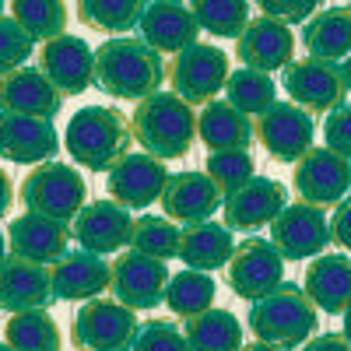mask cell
<instances>
[{
	"mask_svg": "<svg viewBox=\"0 0 351 351\" xmlns=\"http://www.w3.org/2000/svg\"><path fill=\"white\" fill-rule=\"evenodd\" d=\"M165 67L169 64L162 60V53H155L148 43H141V36L109 39L95 49V84L106 95L123 102H144L158 95Z\"/></svg>",
	"mask_w": 351,
	"mask_h": 351,
	"instance_id": "obj_1",
	"label": "cell"
},
{
	"mask_svg": "<svg viewBox=\"0 0 351 351\" xmlns=\"http://www.w3.org/2000/svg\"><path fill=\"white\" fill-rule=\"evenodd\" d=\"M130 120L116 106H84L71 116L64 148L67 155L92 169V172H112L127 155H130Z\"/></svg>",
	"mask_w": 351,
	"mask_h": 351,
	"instance_id": "obj_2",
	"label": "cell"
},
{
	"mask_svg": "<svg viewBox=\"0 0 351 351\" xmlns=\"http://www.w3.org/2000/svg\"><path fill=\"white\" fill-rule=\"evenodd\" d=\"M130 134L144 148V155H152L158 162L183 158L197 137V112L180 95L158 92L152 99L137 102L130 116Z\"/></svg>",
	"mask_w": 351,
	"mask_h": 351,
	"instance_id": "obj_3",
	"label": "cell"
},
{
	"mask_svg": "<svg viewBox=\"0 0 351 351\" xmlns=\"http://www.w3.org/2000/svg\"><path fill=\"white\" fill-rule=\"evenodd\" d=\"M250 330L260 344H271L278 351L302 348L316 334V306L299 285H278L271 295L250 306Z\"/></svg>",
	"mask_w": 351,
	"mask_h": 351,
	"instance_id": "obj_4",
	"label": "cell"
},
{
	"mask_svg": "<svg viewBox=\"0 0 351 351\" xmlns=\"http://www.w3.org/2000/svg\"><path fill=\"white\" fill-rule=\"evenodd\" d=\"M18 197H21V204L32 215H43V218H53L60 225H71L81 215V208L88 204V186H84V176L74 165L46 162V165H36L21 180Z\"/></svg>",
	"mask_w": 351,
	"mask_h": 351,
	"instance_id": "obj_5",
	"label": "cell"
},
{
	"mask_svg": "<svg viewBox=\"0 0 351 351\" xmlns=\"http://www.w3.org/2000/svg\"><path fill=\"white\" fill-rule=\"evenodd\" d=\"M165 81L172 84V95H180L186 106H208L228 81V53L211 43H193L172 56Z\"/></svg>",
	"mask_w": 351,
	"mask_h": 351,
	"instance_id": "obj_6",
	"label": "cell"
},
{
	"mask_svg": "<svg viewBox=\"0 0 351 351\" xmlns=\"http://www.w3.org/2000/svg\"><path fill=\"white\" fill-rule=\"evenodd\" d=\"M137 330L134 309L116 299H92L71 319V344L77 351H130Z\"/></svg>",
	"mask_w": 351,
	"mask_h": 351,
	"instance_id": "obj_7",
	"label": "cell"
},
{
	"mask_svg": "<svg viewBox=\"0 0 351 351\" xmlns=\"http://www.w3.org/2000/svg\"><path fill=\"white\" fill-rule=\"evenodd\" d=\"M253 137L274 162L295 165L316 148V123L306 109L291 102H274L260 120H253Z\"/></svg>",
	"mask_w": 351,
	"mask_h": 351,
	"instance_id": "obj_8",
	"label": "cell"
},
{
	"mask_svg": "<svg viewBox=\"0 0 351 351\" xmlns=\"http://www.w3.org/2000/svg\"><path fill=\"white\" fill-rule=\"evenodd\" d=\"M225 281L236 299L260 302L278 285H285V260L271 246V239H243V243H236V253L228 260Z\"/></svg>",
	"mask_w": 351,
	"mask_h": 351,
	"instance_id": "obj_9",
	"label": "cell"
},
{
	"mask_svg": "<svg viewBox=\"0 0 351 351\" xmlns=\"http://www.w3.org/2000/svg\"><path fill=\"white\" fill-rule=\"evenodd\" d=\"M271 246L281 260H316L330 246V218L313 204H288L271 221Z\"/></svg>",
	"mask_w": 351,
	"mask_h": 351,
	"instance_id": "obj_10",
	"label": "cell"
},
{
	"mask_svg": "<svg viewBox=\"0 0 351 351\" xmlns=\"http://www.w3.org/2000/svg\"><path fill=\"white\" fill-rule=\"evenodd\" d=\"M169 288V267L155 256H144L134 250H123L112 260V281L109 291L116 302H123L127 309H155L165 302Z\"/></svg>",
	"mask_w": 351,
	"mask_h": 351,
	"instance_id": "obj_11",
	"label": "cell"
},
{
	"mask_svg": "<svg viewBox=\"0 0 351 351\" xmlns=\"http://www.w3.org/2000/svg\"><path fill=\"white\" fill-rule=\"evenodd\" d=\"M291 186H295L302 204H313L319 211L337 208L351 190V162H344L341 155H334L327 148H313L306 158L295 162Z\"/></svg>",
	"mask_w": 351,
	"mask_h": 351,
	"instance_id": "obj_12",
	"label": "cell"
},
{
	"mask_svg": "<svg viewBox=\"0 0 351 351\" xmlns=\"http://www.w3.org/2000/svg\"><path fill=\"white\" fill-rule=\"evenodd\" d=\"M130 232H134V215L116 200L84 204L81 215L71 221V239L77 243V250L95 256L120 253L123 246H130Z\"/></svg>",
	"mask_w": 351,
	"mask_h": 351,
	"instance_id": "obj_13",
	"label": "cell"
},
{
	"mask_svg": "<svg viewBox=\"0 0 351 351\" xmlns=\"http://www.w3.org/2000/svg\"><path fill=\"white\" fill-rule=\"evenodd\" d=\"M281 84L291 99V106L313 112H334L337 106H344V81H341V67L334 64H319V60H291L281 71Z\"/></svg>",
	"mask_w": 351,
	"mask_h": 351,
	"instance_id": "obj_14",
	"label": "cell"
},
{
	"mask_svg": "<svg viewBox=\"0 0 351 351\" xmlns=\"http://www.w3.org/2000/svg\"><path fill=\"white\" fill-rule=\"evenodd\" d=\"M39 71L60 95H81L95 84V49L81 36H60L39 49Z\"/></svg>",
	"mask_w": 351,
	"mask_h": 351,
	"instance_id": "obj_15",
	"label": "cell"
},
{
	"mask_svg": "<svg viewBox=\"0 0 351 351\" xmlns=\"http://www.w3.org/2000/svg\"><path fill=\"white\" fill-rule=\"evenodd\" d=\"M236 56L246 71H256V74H274V71H285L295 56V36L291 28L274 21V18H250L246 32L236 39Z\"/></svg>",
	"mask_w": 351,
	"mask_h": 351,
	"instance_id": "obj_16",
	"label": "cell"
},
{
	"mask_svg": "<svg viewBox=\"0 0 351 351\" xmlns=\"http://www.w3.org/2000/svg\"><path fill=\"white\" fill-rule=\"evenodd\" d=\"M169 183V169L165 162L152 158V155H127L120 165L109 172L106 180V190H109V200H116L120 208L127 211H144L162 197Z\"/></svg>",
	"mask_w": 351,
	"mask_h": 351,
	"instance_id": "obj_17",
	"label": "cell"
},
{
	"mask_svg": "<svg viewBox=\"0 0 351 351\" xmlns=\"http://www.w3.org/2000/svg\"><path fill=\"white\" fill-rule=\"evenodd\" d=\"M67 246H71V225H60L53 218L25 211L8 225V253L18 260L53 267L56 260L67 256Z\"/></svg>",
	"mask_w": 351,
	"mask_h": 351,
	"instance_id": "obj_18",
	"label": "cell"
},
{
	"mask_svg": "<svg viewBox=\"0 0 351 351\" xmlns=\"http://www.w3.org/2000/svg\"><path fill=\"white\" fill-rule=\"evenodd\" d=\"M60 152V134L49 120L0 112V158L18 165H46Z\"/></svg>",
	"mask_w": 351,
	"mask_h": 351,
	"instance_id": "obj_19",
	"label": "cell"
},
{
	"mask_svg": "<svg viewBox=\"0 0 351 351\" xmlns=\"http://www.w3.org/2000/svg\"><path fill=\"white\" fill-rule=\"evenodd\" d=\"M285 208H288L285 183L271 180V176H253L239 193L225 197V221L221 225L228 232H253V228L271 225Z\"/></svg>",
	"mask_w": 351,
	"mask_h": 351,
	"instance_id": "obj_20",
	"label": "cell"
},
{
	"mask_svg": "<svg viewBox=\"0 0 351 351\" xmlns=\"http://www.w3.org/2000/svg\"><path fill=\"white\" fill-rule=\"evenodd\" d=\"M141 43H148L155 53H183L186 46L197 43L200 25L190 11V4H176V0H152L144 4L137 18Z\"/></svg>",
	"mask_w": 351,
	"mask_h": 351,
	"instance_id": "obj_21",
	"label": "cell"
},
{
	"mask_svg": "<svg viewBox=\"0 0 351 351\" xmlns=\"http://www.w3.org/2000/svg\"><path fill=\"white\" fill-rule=\"evenodd\" d=\"M158 204L169 221L176 218V225H200L211 221V215L221 208V190L211 183L208 172H176L169 176Z\"/></svg>",
	"mask_w": 351,
	"mask_h": 351,
	"instance_id": "obj_22",
	"label": "cell"
},
{
	"mask_svg": "<svg viewBox=\"0 0 351 351\" xmlns=\"http://www.w3.org/2000/svg\"><path fill=\"white\" fill-rule=\"evenodd\" d=\"M49 281H53V299L92 302L109 288L112 263H106V256L84 253V250H67V256L49 267Z\"/></svg>",
	"mask_w": 351,
	"mask_h": 351,
	"instance_id": "obj_23",
	"label": "cell"
},
{
	"mask_svg": "<svg viewBox=\"0 0 351 351\" xmlns=\"http://www.w3.org/2000/svg\"><path fill=\"white\" fill-rule=\"evenodd\" d=\"M46 306H53L49 267H39V263H28L18 256H8L0 263V309L18 316Z\"/></svg>",
	"mask_w": 351,
	"mask_h": 351,
	"instance_id": "obj_24",
	"label": "cell"
},
{
	"mask_svg": "<svg viewBox=\"0 0 351 351\" xmlns=\"http://www.w3.org/2000/svg\"><path fill=\"white\" fill-rule=\"evenodd\" d=\"M302 46L309 53V60L341 67L351 56V11L344 4H334L313 14L302 25Z\"/></svg>",
	"mask_w": 351,
	"mask_h": 351,
	"instance_id": "obj_25",
	"label": "cell"
},
{
	"mask_svg": "<svg viewBox=\"0 0 351 351\" xmlns=\"http://www.w3.org/2000/svg\"><path fill=\"white\" fill-rule=\"evenodd\" d=\"M302 291L324 313L341 316L351 306V260L344 253H324L306 267Z\"/></svg>",
	"mask_w": 351,
	"mask_h": 351,
	"instance_id": "obj_26",
	"label": "cell"
},
{
	"mask_svg": "<svg viewBox=\"0 0 351 351\" xmlns=\"http://www.w3.org/2000/svg\"><path fill=\"white\" fill-rule=\"evenodd\" d=\"M197 137L204 141V148L211 155L221 152H250L253 137V120L243 116L239 109H232L225 99L208 102L197 112Z\"/></svg>",
	"mask_w": 351,
	"mask_h": 351,
	"instance_id": "obj_27",
	"label": "cell"
},
{
	"mask_svg": "<svg viewBox=\"0 0 351 351\" xmlns=\"http://www.w3.org/2000/svg\"><path fill=\"white\" fill-rule=\"evenodd\" d=\"M64 109V95L49 84V77L39 67H21L4 77V112L18 116H36V120H49Z\"/></svg>",
	"mask_w": 351,
	"mask_h": 351,
	"instance_id": "obj_28",
	"label": "cell"
},
{
	"mask_svg": "<svg viewBox=\"0 0 351 351\" xmlns=\"http://www.w3.org/2000/svg\"><path fill=\"white\" fill-rule=\"evenodd\" d=\"M236 253V239L221 221H200V225H186L180 236V260L190 271L211 274L232 260Z\"/></svg>",
	"mask_w": 351,
	"mask_h": 351,
	"instance_id": "obj_29",
	"label": "cell"
},
{
	"mask_svg": "<svg viewBox=\"0 0 351 351\" xmlns=\"http://www.w3.org/2000/svg\"><path fill=\"white\" fill-rule=\"evenodd\" d=\"M183 337L190 351H243V327L228 309H204L183 319Z\"/></svg>",
	"mask_w": 351,
	"mask_h": 351,
	"instance_id": "obj_30",
	"label": "cell"
},
{
	"mask_svg": "<svg viewBox=\"0 0 351 351\" xmlns=\"http://www.w3.org/2000/svg\"><path fill=\"white\" fill-rule=\"evenodd\" d=\"M4 344L11 351H60V327L46 309L18 313L4 327Z\"/></svg>",
	"mask_w": 351,
	"mask_h": 351,
	"instance_id": "obj_31",
	"label": "cell"
},
{
	"mask_svg": "<svg viewBox=\"0 0 351 351\" xmlns=\"http://www.w3.org/2000/svg\"><path fill=\"white\" fill-rule=\"evenodd\" d=\"M274 77L267 74H256V71H228V81H225V102L232 109H239L243 116H250V120H260L263 112H267L278 99H274Z\"/></svg>",
	"mask_w": 351,
	"mask_h": 351,
	"instance_id": "obj_32",
	"label": "cell"
},
{
	"mask_svg": "<svg viewBox=\"0 0 351 351\" xmlns=\"http://www.w3.org/2000/svg\"><path fill=\"white\" fill-rule=\"evenodd\" d=\"M11 18L18 21V28L32 39V43H53L64 36L67 25V8L60 0H14L11 4Z\"/></svg>",
	"mask_w": 351,
	"mask_h": 351,
	"instance_id": "obj_33",
	"label": "cell"
},
{
	"mask_svg": "<svg viewBox=\"0 0 351 351\" xmlns=\"http://www.w3.org/2000/svg\"><path fill=\"white\" fill-rule=\"evenodd\" d=\"M215 291H218V285H215L211 274H200V271H190V267H186V271H180V274L169 278L165 302H162V306H169L172 316L190 319V316H197V313H204V309H211Z\"/></svg>",
	"mask_w": 351,
	"mask_h": 351,
	"instance_id": "obj_34",
	"label": "cell"
},
{
	"mask_svg": "<svg viewBox=\"0 0 351 351\" xmlns=\"http://www.w3.org/2000/svg\"><path fill=\"white\" fill-rule=\"evenodd\" d=\"M74 11H77V18L88 28L123 39V32L137 28V18H141L144 4H141V0H81Z\"/></svg>",
	"mask_w": 351,
	"mask_h": 351,
	"instance_id": "obj_35",
	"label": "cell"
},
{
	"mask_svg": "<svg viewBox=\"0 0 351 351\" xmlns=\"http://www.w3.org/2000/svg\"><path fill=\"white\" fill-rule=\"evenodd\" d=\"M180 236H183V228H176V221H169L165 215L162 218L158 215H144V218H134L130 250L165 263L172 256H180Z\"/></svg>",
	"mask_w": 351,
	"mask_h": 351,
	"instance_id": "obj_36",
	"label": "cell"
},
{
	"mask_svg": "<svg viewBox=\"0 0 351 351\" xmlns=\"http://www.w3.org/2000/svg\"><path fill=\"white\" fill-rule=\"evenodd\" d=\"M197 25L218 39H239L250 25V4L243 0H197L190 4Z\"/></svg>",
	"mask_w": 351,
	"mask_h": 351,
	"instance_id": "obj_37",
	"label": "cell"
},
{
	"mask_svg": "<svg viewBox=\"0 0 351 351\" xmlns=\"http://www.w3.org/2000/svg\"><path fill=\"white\" fill-rule=\"evenodd\" d=\"M204 172L211 176V183L221 190V197H232L256 176V165L250 152H221V155H208Z\"/></svg>",
	"mask_w": 351,
	"mask_h": 351,
	"instance_id": "obj_38",
	"label": "cell"
},
{
	"mask_svg": "<svg viewBox=\"0 0 351 351\" xmlns=\"http://www.w3.org/2000/svg\"><path fill=\"white\" fill-rule=\"evenodd\" d=\"M36 53V43L28 39L18 21L8 14V18H0V77H8L14 71L25 67V60Z\"/></svg>",
	"mask_w": 351,
	"mask_h": 351,
	"instance_id": "obj_39",
	"label": "cell"
},
{
	"mask_svg": "<svg viewBox=\"0 0 351 351\" xmlns=\"http://www.w3.org/2000/svg\"><path fill=\"white\" fill-rule=\"evenodd\" d=\"M130 351H190V344L176 319H148L141 324Z\"/></svg>",
	"mask_w": 351,
	"mask_h": 351,
	"instance_id": "obj_40",
	"label": "cell"
},
{
	"mask_svg": "<svg viewBox=\"0 0 351 351\" xmlns=\"http://www.w3.org/2000/svg\"><path fill=\"white\" fill-rule=\"evenodd\" d=\"M324 137H327V152H334L344 162H351V102H344L334 112H327Z\"/></svg>",
	"mask_w": 351,
	"mask_h": 351,
	"instance_id": "obj_41",
	"label": "cell"
},
{
	"mask_svg": "<svg viewBox=\"0 0 351 351\" xmlns=\"http://www.w3.org/2000/svg\"><path fill=\"white\" fill-rule=\"evenodd\" d=\"M260 14L291 28L295 21H309L313 14H319V4L316 0H260Z\"/></svg>",
	"mask_w": 351,
	"mask_h": 351,
	"instance_id": "obj_42",
	"label": "cell"
},
{
	"mask_svg": "<svg viewBox=\"0 0 351 351\" xmlns=\"http://www.w3.org/2000/svg\"><path fill=\"white\" fill-rule=\"evenodd\" d=\"M330 243L334 246H344L351 253V193L334 208L330 215Z\"/></svg>",
	"mask_w": 351,
	"mask_h": 351,
	"instance_id": "obj_43",
	"label": "cell"
},
{
	"mask_svg": "<svg viewBox=\"0 0 351 351\" xmlns=\"http://www.w3.org/2000/svg\"><path fill=\"white\" fill-rule=\"evenodd\" d=\"M299 351H351V344L341 337V330H327V334H316V337H309Z\"/></svg>",
	"mask_w": 351,
	"mask_h": 351,
	"instance_id": "obj_44",
	"label": "cell"
},
{
	"mask_svg": "<svg viewBox=\"0 0 351 351\" xmlns=\"http://www.w3.org/2000/svg\"><path fill=\"white\" fill-rule=\"evenodd\" d=\"M11 200H14V183L8 180V172L0 169V218L8 215V208H11Z\"/></svg>",
	"mask_w": 351,
	"mask_h": 351,
	"instance_id": "obj_45",
	"label": "cell"
},
{
	"mask_svg": "<svg viewBox=\"0 0 351 351\" xmlns=\"http://www.w3.org/2000/svg\"><path fill=\"white\" fill-rule=\"evenodd\" d=\"M341 81H344V92H351V56L341 64Z\"/></svg>",
	"mask_w": 351,
	"mask_h": 351,
	"instance_id": "obj_46",
	"label": "cell"
},
{
	"mask_svg": "<svg viewBox=\"0 0 351 351\" xmlns=\"http://www.w3.org/2000/svg\"><path fill=\"white\" fill-rule=\"evenodd\" d=\"M341 316H344V327H341V337H344V341L351 344V306H348V309H344Z\"/></svg>",
	"mask_w": 351,
	"mask_h": 351,
	"instance_id": "obj_47",
	"label": "cell"
},
{
	"mask_svg": "<svg viewBox=\"0 0 351 351\" xmlns=\"http://www.w3.org/2000/svg\"><path fill=\"white\" fill-rule=\"evenodd\" d=\"M243 351H278V348H271V344H260V341H253V344H243Z\"/></svg>",
	"mask_w": 351,
	"mask_h": 351,
	"instance_id": "obj_48",
	"label": "cell"
},
{
	"mask_svg": "<svg viewBox=\"0 0 351 351\" xmlns=\"http://www.w3.org/2000/svg\"><path fill=\"white\" fill-rule=\"evenodd\" d=\"M4 260H8V236L0 232V263H4Z\"/></svg>",
	"mask_w": 351,
	"mask_h": 351,
	"instance_id": "obj_49",
	"label": "cell"
},
{
	"mask_svg": "<svg viewBox=\"0 0 351 351\" xmlns=\"http://www.w3.org/2000/svg\"><path fill=\"white\" fill-rule=\"evenodd\" d=\"M0 112H4V77H0Z\"/></svg>",
	"mask_w": 351,
	"mask_h": 351,
	"instance_id": "obj_50",
	"label": "cell"
},
{
	"mask_svg": "<svg viewBox=\"0 0 351 351\" xmlns=\"http://www.w3.org/2000/svg\"><path fill=\"white\" fill-rule=\"evenodd\" d=\"M0 18H8V8L4 4H0Z\"/></svg>",
	"mask_w": 351,
	"mask_h": 351,
	"instance_id": "obj_51",
	"label": "cell"
},
{
	"mask_svg": "<svg viewBox=\"0 0 351 351\" xmlns=\"http://www.w3.org/2000/svg\"><path fill=\"white\" fill-rule=\"evenodd\" d=\"M0 351H11V348H8V344H4V341H0Z\"/></svg>",
	"mask_w": 351,
	"mask_h": 351,
	"instance_id": "obj_52",
	"label": "cell"
},
{
	"mask_svg": "<svg viewBox=\"0 0 351 351\" xmlns=\"http://www.w3.org/2000/svg\"><path fill=\"white\" fill-rule=\"evenodd\" d=\"M344 8H348V11H351V4H344Z\"/></svg>",
	"mask_w": 351,
	"mask_h": 351,
	"instance_id": "obj_53",
	"label": "cell"
}]
</instances>
